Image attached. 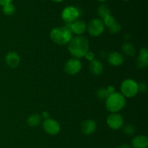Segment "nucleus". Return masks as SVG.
<instances>
[{"instance_id":"obj_1","label":"nucleus","mask_w":148,"mask_h":148,"mask_svg":"<svg viewBox=\"0 0 148 148\" xmlns=\"http://www.w3.org/2000/svg\"><path fill=\"white\" fill-rule=\"evenodd\" d=\"M68 49L73 57L79 59L84 57L85 53L89 51V42L84 36H77L71 39Z\"/></svg>"},{"instance_id":"obj_2","label":"nucleus","mask_w":148,"mask_h":148,"mask_svg":"<svg viewBox=\"0 0 148 148\" xmlns=\"http://www.w3.org/2000/svg\"><path fill=\"white\" fill-rule=\"evenodd\" d=\"M126 105V98L119 92H114L108 95L106 100V107L111 113H117L124 108Z\"/></svg>"},{"instance_id":"obj_3","label":"nucleus","mask_w":148,"mask_h":148,"mask_svg":"<svg viewBox=\"0 0 148 148\" xmlns=\"http://www.w3.org/2000/svg\"><path fill=\"white\" fill-rule=\"evenodd\" d=\"M50 37L54 43L59 45H65L69 43L72 38V33L67 27H58L51 31Z\"/></svg>"},{"instance_id":"obj_4","label":"nucleus","mask_w":148,"mask_h":148,"mask_svg":"<svg viewBox=\"0 0 148 148\" xmlns=\"http://www.w3.org/2000/svg\"><path fill=\"white\" fill-rule=\"evenodd\" d=\"M121 94L126 98H132L138 93V83L132 79H125L121 85Z\"/></svg>"},{"instance_id":"obj_5","label":"nucleus","mask_w":148,"mask_h":148,"mask_svg":"<svg viewBox=\"0 0 148 148\" xmlns=\"http://www.w3.org/2000/svg\"><path fill=\"white\" fill-rule=\"evenodd\" d=\"M80 15L79 10L73 6H67L65 7L61 13L62 20L66 23H72L77 20Z\"/></svg>"},{"instance_id":"obj_6","label":"nucleus","mask_w":148,"mask_h":148,"mask_svg":"<svg viewBox=\"0 0 148 148\" xmlns=\"http://www.w3.org/2000/svg\"><path fill=\"white\" fill-rule=\"evenodd\" d=\"M88 33L90 36L94 37H98L101 36L104 31L105 25L102 20L98 18H94L89 23L87 26Z\"/></svg>"},{"instance_id":"obj_7","label":"nucleus","mask_w":148,"mask_h":148,"mask_svg":"<svg viewBox=\"0 0 148 148\" xmlns=\"http://www.w3.org/2000/svg\"><path fill=\"white\" fill-rule=\"evenodd\" d=\"M106 122L110 128L117 130L121 128L124 125V119L121 114L118 113H112L108 116Z\"/></svg>"},{"instance_id":"obj_8","label":"nucleus","mask_w":148,"mask_h":148,"mask_svg":"<svg viewBox=\"0 0 148 148\" xmlns=\"http://www.w3.org/2000/svg\"><path fill=\"white\" fill-rule=\"evenodd\" d=\"M43 128L47 134L50 135H56L60 132V125L56 120L53 119H48L44 120L43 123Z\"/></svg>"},{"instance_id":"obj_9","label":"nucleus","mask_w":148,"mask_h":148,"mask_svg":"<svg viewBox=\"0 0 148 148\" xmlns=\"http://www.w3.org/2000/svg\"><path fill=\"white\" fill-rule=\"evenodd\" d=\"M81 69H82V64L78 59L72 58L68 60L65 64L64 70L68 75H76L80 72Z\"/></svg>"},{"instance_id":"obj_10","label":"nucleus","mask_w":148,"mask_h":148,"mask_svg":"<svg viewBox=\"0 0 148 148\" xmlns=\"http://www.w3.org/2000/svg\"><path fill=\"white\" fill-rule=\"evenodd\" d=\"M66 27L70 30L72 33L79 36H82L87 30V25L82 20H76L72 23H66Z\"/></svg>"},{"instance_id":"obj_11","label":"nucleus","mask_w":148,"mask_h":148,"mask_svg":"<svg viewBox=\"0 0 148 148\" xmlns=\"http://www.w3.org/2000/svg\"><path fill=\"white\" fill-rule=\"evenodd\" d=\"M5 60L6 63L10 67L16 68L20 64V58L15 51H10L6 55Z\"/></svg>"},{"instance_id":"obj_12","label":"nucleus","mask_w":148,"mask_h":148,"mask_svg":"<svg viewBox=\"0 0 148 148\" xmlns=\"http://www.w3.org/2000/svg\"><path fill=\"white\" fill-rule=\"evenodd\" d=\"M96 123L93 120H86V121H83L81 125V130L83 134H87V135H90L92 134V133L95 132V130H96Z\"/></svg>"},{"instance_id":"obj_13","label":"nucleus","mask_w":148,"mask_h":148,"mask_svg":"<svg viewBox=\"0 0 148 148\" xmlns=\"http://www.w3.org/2000/svg\"><path fill=\"white\" fill-rule=\"evenodd\" d=\"M137 65L140 69L145 68L148 65V51L145 48L140 49L137 57Z\"/></svg>"},{"instance_id":"obj_14","label":"nucleus","mask_w":148,"mask_h":148,"mask_svg":"<svg viewBox=\"0 0 148 148\" xmlns=\"http://www.w3.org/2000/svg\"><path fill=\"white\" fill-rule=\"evenodd\" d=\"M108 59L110 64L115 66H118L122 64L124 60V56L117 51L111 52L108 55Z\"/></svg>"},{"instance_id":"obj_15","label":"nucleus","mask_w":148,"mask_h":148,"mask_svg":"<svg viewBox=\"0 0 148 148\" xmlns=\"http://www.w3.org/2000/svg\"><path fill=\"white\" fill-rule=\"evenodd\" d=\"M133 148H147L148 138L145 135L136 136L132 141Z\"/></svg>"},{"instance_id":"obj_16","label":"nucleus","mask_w":148,"mask_h":148,"mask_svg":"<svg viewBox=\"0 0 148 148\" xmlns=\"http://www.w3.org/2000/svg\"><path fill=\"white\" fill-rule=\"evenodd\" d=\"M90 71L92 75L95 76L101 75L103 71V64L98 59H94L93 61L90 62Z\"/></svg>"},{"instance_id":"obj_17","label":"nucleus","mask_w":148,"mask_h":148,"mask_svg":"<svg viewBox=\"0 0 148 148\" xmlns=\"http://www.w3.org/2000/svg\"><path fill=\"white\" fill-rule=\"evenodd\" d=\"M27 122L30 127H36L41 122V116L38 114H33L28 117Z\"/></svg>"},{"instance_id":"obj_18","label":"nucleus","mask_w":148,"mask_h":148,"mask_svg":"<svg viewBox=\"0 0 148 148\" xmlns=\"http://www.w3.org/2000/svg\"><path fill=\"white\" fill-rule=\"evenodd\" d=\"M122 51L124 53L130 56H134L136 54V49L131 43H126L123 45Z\"/></svg>"},{"instance_id":"obj_19","label":"nucleus","mask_w":148,"mask_h":148,"mask_svg":"<svg viewBox=\"0 0 148 148\" xmlns=\"http://www.w3.org/2000/svg\"><path fill=\"white\" fill-rule=\"evenodd\" d=\"M98 15L101 17V18L103 19L106 17H107V16L111 15V10H110L109 7L106 4H102L98 7Z\"/></svg>"},{"instance_id":"obj_20","label":"nucleus","mask_w":148,"mask_h":148,"mask_svg":"<svg viewBox=\"0 0 148 148\" xmlns=\"http://www.w3.org/2000/svg\"><path fill=\"white\" fill-rule=\"evenodd\" d=\"M2 12L6 15H12L14 13V12H15V7H14V4L12 3H10V4L3 6Z\"/></svg>"},{"instance_id":"obj_21","label":"nucleus","mask_w":148,"mask_h":148,"mask_svg":"<svg viewBox=\"0 0 148 148\" xmlns=\"http://www.w3.org/2000/svg\"><path fill=\"white\" fill-rule=\"evenodd\" d=\"M108 95H109V93L107 90V88H101L97 91V96L100 100H105L106 101V98L108 97Z\"/></svg>"},{"instance_id":"obj_22","label":"nucleus","mask_w":148,"mask_h":148,"mask_svg":"<svg viewBox=\"0 0 148 148\" xmlns=\"http://www.w3.org/2000/svg\"><path fill=\"white\" fill-rule=\"evenodd\" d=\"M135 128L131 124H127L124 127V133L127 136H132L135 133Z\"/></svg>"},{"instance_id":"obj_23","label":"nucleus","mask_w":148,"mask_h":148,"mask_svg":"<svg viewBox=\"0 0 148 148\" xmlns=\"http://www.w3.org/2000/svg\"><path fill=\"white\" fill-rule=\"evenodd\" d=\"M103 22L104 23V25L107 26L108 27H109L110 26H111L114 23H115L116 22V21L115 18H114L111 14V15L107 16V17H106L105 18H103Z\"/></svg>"},{"instance_id":"obj_24","label":"nucleus","mask_w":148,"mask_h":148,"mask_svg":"<svg viewBox=\"0 0 148 148\" xmlns=\"http://www.w3.org/2000/svg\"><path fill=\"white\" fill-rule=\"evenodd\" d=\"M109 31L110 33H112V34H116V33H118L119 32L121 31V25H120L119 23H118L117 22H116L115 23L112 25L111 26H110L109 27Z\"/></svg>"},{"instance_id":"obj_25","label":"nucleus","mask_w":148,"mask_h":148,"mask_svg":"<svg viewBox=\"0 0 148 148\" xmlns=\"http://www.w3.org/2000/svg\"><path fill=\"white\" fill-rule=\"evenodd\" d=\"M85 59H86L87 60L89 61V62H92V61H93L94 59H95V55H94L93 52L89 51H88L85 53Z\"/></svg>"},{"instance_id":"obj_26","label":"nucleus","mask_w":148,"mask_h":148,"mask_svg":"<svg viewBox=\"0 0 148 148\" xmlns=\"http://www.w3.org/2000/svg\"><path fill=\"white\" fill-rule=\"evenodd\" d=\"M146 89H147V87H146V85L144 82H141V83L138 84V92H145L146 91Z\"/></svg>"},{"instance_id":"obj_27","label":"nucleus","mask_w":148,"mask_h":148,"mask_svg":"<svg viewBox=\"0 0 148 148\" xmlns=\"http://www.w3.org/2000/svg\"><path fill=\"white\" fill-rule=\"evenodd\" d=\"M50 114H49V112H47V111H43V113H42V114H41V116H41V118H43L44 119V120H46V119H49L50 118Z\"/></svg>"},{"instance_id":"obj_28","label":"nucleus","mask_w":148,"mask_h":148,"mask_svg":"<svg viewBox=\"0 0 148 148\" xmlns=\"http://www.w3.org/2000/svg\"><path fill=\"white\" fill-rule=\"evenodd\" d=\"M12 0H0V5L3 7L6 4H10V3H12Z\"/></svg>"},{"instance_id":"obj_29","label":"nucleus","mask_w":148,"mask_h":148,"mask_svg":"<svg viewBox=\"0 0 148 148\" xmlns=\"http://www.w3.org/2000/svg\"><path fill=\"white\" fill-rule=\"evenodd\" d=\"M107 90H108L109 95H111V94L114 93V92H115V88L113 86H108V88H107Z\"/></svg>"},{"instance_id":"obj_30","label":"nucleus","mask_w":148,"mask_h":148,"mask_svg":"<svg viewBox=\"0 0 148 148\" xmlns=\"http://www.w3.org/2000/svg\"><path fill=\"white\" fill-rule=\"evenodd\" d=\"M118 148H131V147L127 144H123L121 145L120 146H119Z\"/></svg>"},{"instance_id":"obj_31","label":"nucleus","mask_w":148,"mask_h":148,"mask_svg":"<svg viewBox=\"0 0 148 148\" xmlns=\"http://www.w3.org/2000/svg\"><path fill=\"white\" fill-rule=\"evenodd\" d=\"M52 1H55V2H58V3H59V2H62V1H64V0H52Z\"/></svg>"},{"instance_id":"obj_32","label":"nucleus","mask_w":148,"mask_h":148,"mask_svg":"<svg viewBox=\"0 0 148 148\" xmlns=\"http://www.w3.org/2000/svg\"><path fill=\"white\" fill-rule=\"evenodd\" d=\"M98 1H101V2H103V1H107V0H98Z\"/></svg>"},{"instance_id":"obj_33","label":"nucleus","mask_w":148,"mask_h":148,"mask_svg":"<svg viewBox=\"0 0 148 148\" xmlns=\"http://www.w3.org/2000/svg\"><path fill=\"white\" fill-rule=\"evenodd\" d=\"M123 1H129L130 0H123Z\"/></svg>"}]
</instances>
